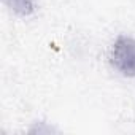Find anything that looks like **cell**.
Returning a JSON list of instances; mask_svg holds the SVG:
<instances>
[{"label": "cell", "instance_id": "2", "mask_svg": "<svg viewBox=\"0 0 135 135\" xmlns=\"http://www.w3.org/2000/svg\"><path fill=\"white\" fill-rule=\"evenodd\" d=\"M7 10L18 18H30L38 10L37 0H2Z\"/></svg>", "mask_w": 135, "mask_h": 135}, {"label": "cell", "instance_id": "3", "mask_svg": "<svg viewBox=\"0 0 135 135\" xmlns=\"http://www.w3.org/2000/svg\"><path fill=\"white\" fill-rule=\"evenodd\" d=\"M29 133H38V135H49V133H57L59 129L51 126L49 122L46 121H35L29 129H27Z\"/></svg>", "mask_w": 135, "mask_h": 135}, {"label": "cell", "instance_id": "1", "mask_svg": "<svg viewBox=\"0 0 135 135\" xmlns=\"http://www.w3.org/2000/svg\"><path fill=\"white\" fill-rule=\"evenodd\" d=\"M108 64L118 75L135 80V37L119 33L108 49Z\"/></svg>", "mask_w": 135, "mask_h": 135}]
</instances>
